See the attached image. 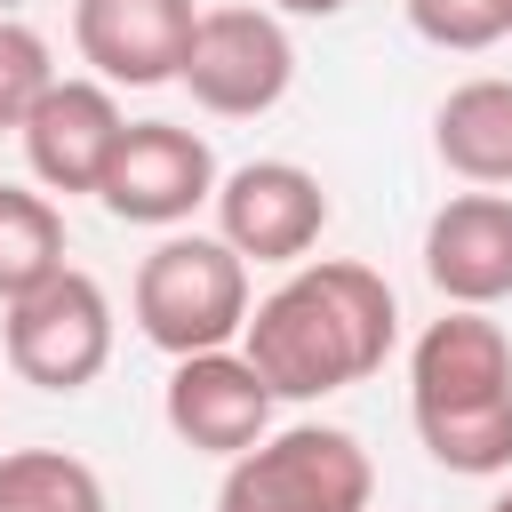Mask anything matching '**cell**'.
Segmentation results:
<instances>
[{"mask_svg":"<svg viewBox=\"0 0 512 512\" xmlns=\"http://www.w3.org/2000/svg\"><path fill=\"white\" fill-rule=\"evenodd\" d=\"M400 344V304L384 272L352 256H304L272 296H256L240 352L272 384V400H328L344 384H368Z\"/></svg>","mask_w":512,"mask_h":512,"instance_id":"1","label":"cell"},{"mask_svg":"<svg viewBox=\"0 0 512 512\" xmlns=\"http://www.w3.org/2000/svg\"><path fill=\"white\" fill-rule=\"evenodd\" d=\"M408 416L440 472H512V336L488 312L448 304L408 352Z\"/></svg>","mask_w":512,"mask_h":512,"instance_id":"2","label":"cell"},{"mask_svg":"<svg viewBox=\"0 0 512 512\" xmlns=\"http://www.w3.org/2000/svg\"><path fill=\"white\" fill-rule=\"evenodd\" d=\"M128 312L144 328V344H160L168 360L192 352H232V336L248 328V256H232L216 232H168L128 288Z\"/></svg>","mask_w":512,"mask_h":512,"instance_id":"3","label":"cell"},{"mask_svg":"<svg viewBox=\"0 0 512 512\" xmlns=\"http://www.w3.org/2000/svg\"><path fill=\"white\" fill-rule=\"evenodd\" d=\"M376 464L344 424H288L264 432L248 456L224 464L216 512H368Z\"/></svg>","mask_w":512,"mask_h":512,"instance_id":"4","label":"cell"},{"mask_svg":"<svg viewBox=\"0 0 512 512\" xmlns=\"http://www.w3.org/2000/svg\"><path fill=\"white\" fill-rule=\"evenodd\" d=\"M0 344H8V368L32 384V392H88L104 368H112V296L96 272L64 264L48 288L0 304Z\"/></svg>","mask_w":512,"mask_h":512,"instance_id":"5","label":"cell"},{"mask_svg":"<svg viewBox=\"0 0 512 512\" xmlns=\"http://www.w3.org/2000/svg\"><path fill=\"white\" fill-rule=\"evenodd\" d=\"M200 112L216 120H256L288 96L296 80V40L272 8H200L192 24V48H184V72Z\"/></svg>","mask_w":512,"mask_h":512,"instance_id":"6","label":"cell"},{"mask_svg":"<svg viewBox=\"0 0 512 512\" xmlns=\"http://www.w3.org/2000/svg\"><path fill=\"white\" fill-rule=\"evenodd\" d=\"M216 184H224V176H216V152H208L200 128H184V120H128V136H120L96 200H104V216H120V224L176 232L192 208L216 200Z\"/></svg>","mask_w":512,"mask_h":512,"instance_id":"7","label":"cell"},{"mask_svg":"<svg viewBox=\"0 0 512 512\" xmlns=\"http://www.w3.org/2000/svg\"><path fill=\"white\" fill-rule=\"evenodd\" d=\"M328 232V184L296 160H240L216 184V240L248 264H304Z\"/></svg>","mask_w":512,"mask_h":512,"instance_id":"8","label":"cell"},{"mask_svg":"<svg viewBox=\"0 0 512 512\" xmlns=\"http://www.w3.org/2000/svg\"><path fill=\"white\" fill-rule=\"evenodd\" d=\"M200 8L192 0H72V48L104 88H160L184 72Z\"/></svg>","mask_w":512,"mask_h":512,"instance_id":"9","label":"cell"},{"mask_svg":"<svg viewBox=\"0 0 512 512\" xmlns=\"http://www.w3.org/2000/svg\"><path fill=\"white\" fill-rule=\"evenodd\" d=\"M160 416H168V432L184 448L232 464L272 432V384L248 368V352H192V360L168 368Z\"/></svg>","mask_w":512,"mask_h":512,"instance_id":"10","label":"cell"},{"mask_svg":"<svg viewBox=\"0 0 512 512\" xmlns=\"http://www.w3.org/2000/svg\"><path fill=\"white\" fill-rule=\"evenodd\" d=\"M16 136H24L40 192H104V168L128 136V112L104 80H56Z\"/></svg>","mask_w":512,"mask_h":512,"instance_id":"11","label":"cell"},{"mask_svg":"<svg viewBox=\"0 0 512 512\" xmlns=\"http://www.w3.org/2000/svg\"><path fill=\"white\" fill-rule=\"evenodd\" d=\"M424 280L440 304L488 312L512 296V200L504 192H456L424 224Z\"/></svg>","mask_w":512,"mask_h":512,"instance_id":"12","label":"cell"},{"mask_svg":"<svg viewBox=\"0 0 512 512\" xmlns=\"http://www.w3.org/2000/svg\"><path fill=\"white\" fill-rule=\"evenodd\" d=\"M432 152H440V168L464 176L472 192L512 184V80L480 72V80L448 88L440 112H432Z\"/></svg>","mask_w":512,"mask_h":512,"instance_id":"13","label":"cell"},{"mask_svg":"<svg viewBox=\"0 0 512 512\" xmlns=\"http://www.w3.org/2000/svg\"><path fill=\"white\" fill-rule=\"evenodd\" d=\"M64 272V216L32 184H0V304L48 288Z\"/></svg>","mask_w":512,"mask_h":512,"instance_id":"14","label":"cell"},{"mask_svg":"<svg viewBox=\"0 0 512 512\" xmlns=\"http://www.w3.org/2000/svg\"><path fill=\"white\" fill-rule=\"evenodd\" d=\"M0 512H112L104 480L72 448H8L0 456Z\"/></svg>","mask_w":512,"mask_h":512,"instance_id":"15","label":"cell"},{"mask_svg":"<svg viewBox=\"0 0 512 512\" xmlns=\"http://www.w3.org/2000/svg\"><path fill=\"white\" fill-rule=\"evenodd\" d=\"M56 80H64V72H56L48 40H40L32 24L0 16V128H24V120H32V104H40Z\"/></svg>","mask_w":512,"mask_h":512,"instance_id":"16","label":"cell"},{"mask_svg":"<svg viewBox=\"0 0 512 512\" xmlns=\"http://www.w3.org/2000/svg\"><path fill=\"white\" fill-rule=\"evenodd\" d=\"M400 8L432 48H456V56H480L512 32V0H400Z\"/></svg>","mask_w":512,"mask_h":512,"instance_id":"17","label":"cell"},{"mask_svg":"<svg viewBox=\"0 0 512 512\" xmlns=\"http://www.w3.org/2000/svg\"><path fill=\"white\" fill-rule=\"evenodd\" d=\"M272 16H344L352 0H264Z\"/></svg>","mask_w":512,"mask_h":512,"instance_id":"18","label":"cell"},{"mask_svg":"<svg viewBox=\"0 0 512 512\" xmlns=\"http://www.w3.org/2000/svg\"><path fill=\"white\" fill-rule=\"evenodd\" d=\"M488 512H512V488H504V496H496V504H488Z\"/></svg>","mask_w":512,"mask_h":512,"instance_id":"19","label":"cell"}]
</instances>
